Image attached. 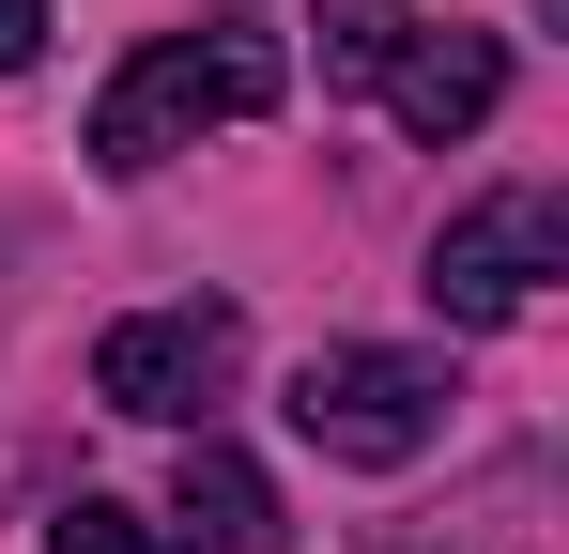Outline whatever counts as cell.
<instances>
[{
  "instance_id": "6da1fadb",
  "label": "cell",
  "mask_w": 569,
  "mask_h": 554,
  "mask_svg": "<svg viewBox=\"0 0 569 554\" xmlns=\"http://www.w3.org/2000/svg\"><path fill=\"white\" fill-rule=\"evenodd\" d=\"M262 108H278V47H262V31H154V47L93 92V170L139 185V170H170L200 123H262Z\"/></svg>"
},
{
  "instance_id": "7a4b0ae2",
  "label": "cell",
  "mask_w": 569,
  "mask_h": 554,
  "mask_svg": "<svg viewBox=\"0 0 569 554\" xmlns=\"http://www.w3.org/2000/svg\"><path fill=\"white\" fill-rule=\"evenodd\" d=\"M292 432L323 462H416L447 432V369L431 355H385V339H339V355L292 369Z\"/></svg>"
},
{
  "instance_id": "3957f363",
  "label": "cell",
  "mask_w": 569,
  "mask_h": 554,
  "mask_svg": "<svg viewBox=\"0 0 569 554\" xmlns=\"http://www.w3.org/2000/svg\"><path fill=\"white\" fill-rule=\"evenodd\" d=\"M569 263V216H555V185H492V200H462L447 231H431V308L447 324H523L539 308V277Z\"/></svg>"
},
{
  "instance_id": "277c9868",
  "label": "cell",
  "mask_w": 569,
  "mask_h": 554,
  "mask_svg": "<svg viewBox=\"0 0 569 554\" xmlns=\"http://www.w3.org/2000/svg\"><path fill=\"white\" fill-rule=\"evenodd\" d=\"M231 369H247V308L200 293V308H139V324H108V339H93V400H108V416H170V432H186V416L231 400Z\"/></svg>"
},
{
  "instance_id": "5b68a950",
  "label": "cell",
  "mask_w": 569,
  "mask_h": 554,
  "mask_svg": "<svg viewBox=\"0 0 569 554\" xmlns=\"http://www.w3.org/2000/svg\"><path fill=\"white\" fill-rule=\"evenodd\" d=\"M370 92L447 155V139H477V123L508 108V47H492V31H400V62H385Z\"/></svg>"
},
{
  "instance_id": "8992f818",
  "label": "cell",
  "mask_w": 569,
  "mask_h": 554,
  "mask_svg": "<svg viewBox=\"0 0 569 554\" xmlns=\"http://www.w3.org/2000/svg\"><path fill=\"white\" fill-rule=\"evenodd\" d=\"M170 524H186L200 554H278V493H262V462H247V447L200 432L186 477H170Z\"/></svg>"
},
{
  "instance_id": "52a82bcc",
  "label": "cell",
  "mask_w": 569,
  "mask_h": 554,
  "mask_svg": "<svg viewBox=\"0 0 569 554\" xmlns=\"http://www.w3.org/2000/svg\"><path fill=\"white\" fill-rule=\"evenodd\" d=\"M400 31H416L400 0H323V92H370L400 62Z\"/></svg>"
},
{
  "instance_id": "ba28073f",
  "label": "cell",
  "mask_w": 569,
  "mask_h": 554,
  "mask_svg": "<svg viewBox=\"0 0 569 554\" xmlns=\"http://www.w3.org/2000/svg\"><path fill=\"white\" fill-rule=\"evenodd\" d=\"M47 554H154V524H139V508H108V493H78V508L47 524Z\"/></svg>"
},
{
  "instance_id": "9c48e42d",
  "label": "cell",
  "mask_w": 569,
  "mask_h": 554,
  "mask_svg": "<svg viewBox=\"0 0 569 554\" xmlns=\"http://www.w3.org/2000/svg\"><path fill=\"white\" fill-rule=\"evenodd\" d=\"M31 47H47V0H0V78H16Z\"/></svg>"
}]
</instances>
